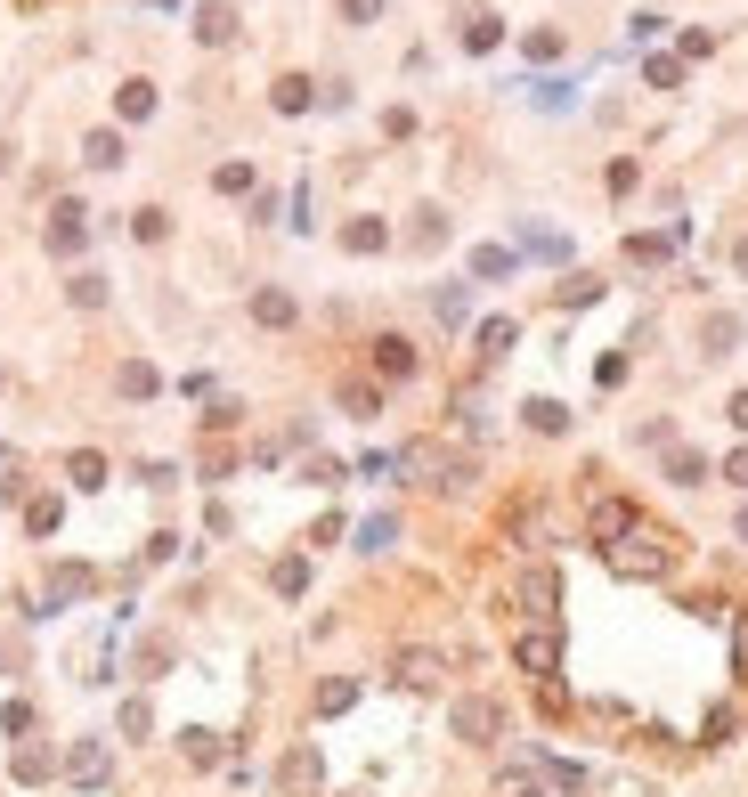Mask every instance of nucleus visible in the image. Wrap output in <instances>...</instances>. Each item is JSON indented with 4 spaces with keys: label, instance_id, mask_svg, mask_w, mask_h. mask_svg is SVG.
<instances>
[{
    "label": "nucleus",
    "instance_id": "f257e3e1",
    "mask_svg": "<svg viewBox=\"0 0 748 797\" xmlns=\"http://www.w3.org/2000/svg\"><path fill=\"white\" fill-rule=\"evenodd\" d=\"M594 554H602L618 578H675V562H683V537H675V529H659V521H635L618 545H594Z\"/></svg>",
    "mask_w": 748,
    "mask_h": 797
},
{
    "label": "nucleus",
    "instance_id": "f03ea898",
    "mask_svg": "<svg viewBox=\"0 0 748 797\" xmlns=\"http://www.w3.org/2000/svg\"><path fill=\"white\" fill-rule=\"evenodd\" d=\"M513 659H521L529 684H553V676H561V627H553V619H521V627H513Z\"/></svg>",
    "mask_w": 748,
    "mask_h": 797
},
{
    "label": "nucleus",
    "instance_id": "7ed1b4c3",
    "mask_svg": "<svg viewBox=\"0 0 748 797\" xmlns=\"http://www.w3.org/2000/svg\"><path fill=\"white\" fill-rule=\"evenodd\" d=\"M635 521H643L635 497H594V505H586V545H618Z\"/></svg>",
    "mask_w": 748,
    "mask_h": 797
},
{
    "label": "nucleus",
    "instance_id": "20e7f679",
    "mask_svg": "<svg viewBox=\"0 0 748 797\" xmlns=\"http://www.w3.org/2000/svg\"><path fill=\"white\" fill-rule=\"evenodd\" d=\"M513 602H521V619H553V602H561V578H553L545 562H529V570H521V586H513Z\"/></svg>",
    "mask_w": 748,
    "mask_h": 797
},
{
    "label": "nucleus",
    "instance_id": "39448f33",
    "mask_svg": "<svg viewBox=\"0 0 748 797\" xmlns=\"http://www.w3.org/2000/svg\"><path fill=\"white\" fill-rule=\"evenodd\" d=\"M366 350H374V375H383V383H407V375H415V366H423L407 334H374Z\"/></svg>",
    "mask_w": 748,
    "mask_h": 797
},
{
    "label": "nucleus",
    "instance_id": "423d86ee",
    "mask_svg": "<svg viewBox=\"0 0 748 797\" xmlns=\"http://www.w3.org/2000/svg\"><path fill=\"white\" fill-rule=\"evenodd\" d=\"M82 244H90V212L66 196V204L49 212V253H82Z\"/></svg>",
    "mask_w": 748,
    "mask_h": 797
},
{
    "label": "nucleus",
    "instance_id": "0eeeda50",
    "mask_svg": "<svg viewBox=\"0 0 748 797\" xmlns=\"http://www.w3.org/2000/svg\"><path fill=\"white\" fill-rule=\"evenodd\" d=\"M496 732H505L496 700H456V741H496Z\"/></svg>",
    "mask_w": 748,
    "mask_h": 797
},
{
    "label": "nucleus",
    "instance_id": "6e6552de",
    "mask_svg": "<svg viewBox=\"0 0 748 797\" xmlns=\"http://www.w3.org/2000/svg\"><path fill=\"white\" fill-rule=\"evenodd\" d=\"M440 676H448L440 651H399V684H407V692H440Z\"/></svg>",
    "mask_w": 748,
    "mask_h": 797
},
{
    "label": "nucleus",
    "instance_id": "1a4fd4ad",
    "mask_svg": "<svg viewBox=\"0 0 748 797\" xmlns=\"http://www.w3.org/2000/svg\"><path fill=\"white\" fill-rule=\"evenodd\" d=\"M521 423H529L537 440H561V432H570V407H561V399H545V391H537V399H521Z\"/></svg>",
    "mask_w": 748,
    "mask_h": 797
},
{
    "label": "nucleus",
    "instance_id": "9d476101",
    "mask_svg": "<svg viewBox=\"0 0 748 797\" xmlns=\"http://www.w3.org/2000/svg\"><path fill=\"white\" fill-rule=\"evenodd\" d=\"M732 350H740V318H732V310H708V318H700V358H732Z\"/></svg>",
    "mask_w": 748,
    "mask_h": 797
},
{
    "label": "nucleus",
    "instance_id": "9b49d317",
    "mask_svg": "<svg viewBox=\"0 0 748 797\" xmlns=\"http://www.w3.org/2000/svg\"><path fill=\"white\" fill-rule=\"evenodd\" d=\"M196 41H204V49H228V41H236V9H228V0H204V9H196Z\"/></svg>",
    "mask_w": 748,
    "mask_h": 797
},
{
    "label": "nucleus",
    "instance_id": "f8f14e48",
    "mask_svg": "<svg viewBox=\"0 0 748 797\" xmlns=\"http://www.w3.org/2000/svg\"><path fill=\"white\" fill-rule=\"evenodd\" d=\"M293 318H301V310H293V293H277V285H261V293H253V326H269V334H277V326H293Z\"/></svg>",
    "mask_w": 748,
    "mask_h": 797
},
{
    "label": "nucleus",
    "instance_id": "ddd939ff",
    "mask_svg": "<svg viewBox=\"0 0 748 797\" xmlns=\"http://www.w3.org/2000/svg\"><path fill=\"white\" fill-rule=\"evenodd\" d=\"M513 334H521L513 318H488V326L472 334V350H480V366H496V358H505V350H513Z\"/></svg>",
    "mask_w": 748,
    "mask_h": 797
},
{
    "label": "nucleus",
    "instance_id": "4468645a",
    "mask_svg": "<svg viewBox=\"0 0 748 797\" xmlns=\"http://www.w3.org/2000/svg\"><path fill=\"white\" fill-rule=\"evenodd\" d=\"M708 472H716V464H708L700 448H667V480H675V488H700Z\"/></svg>",
    "mask_w": 748,
    "mask_h": 797
},
{
    "label": "nucleus",
    "instance_id": "2eb2a0df",
    "mask_svg": "<svg viewBox=\"0 0 748 797\" xmlns=\"http://www.w3.org/2000/svg\"><path fill=\"white\" fill-rule=\"evenodd\" d=\"M269 106H277V114H309V106H318V82H301V74H285V82L269 90Z\"/></svg>",
    "mask_w": 748,
    "mask_h": 797
},
{
    "label": "nucleus",
    "instance_id": "dca6fc26",
    "mask_svg": "<svg viewBox=\"0 0 748 797\" xmlns=\"http://www.w3.org/2000/svg\"><path fill=\"white\" fill-rule=\"evenodd\" d=\"M399 545V513H374V521H358V554H391Z\"/></svg>",
    "mask_w": 748,
    "mask_h": 797
},
{
    "label": "nucleus",
    "instance_id": "f3484780",
    "mask_svg": "<svg viewBox=\"0 0 748 797\" xmlns=\"http://www.w3.org/2000/svg\"><path fill=\"white\" fill-rule=\"evenodd\" d=\"M318 773H326V765H318V749H293V757H285V773H277V781H285V789H301V797H309V789H318Z\"/></svg>",
    "mask_w": 748,
    "mask_h": 797
},
{
    "label": "nucleus",
    "instance_id": "a211bd4d",
    "mask_svg": "<svg viewBox=\"0 0 748 797\" xmlns=\"http://www.w3.org/2000/svg\"><path fill=\"white\" fill-rule=\"evenodd\" d=\"M179 749H187V765H220V732L187 724V732H179Z\"/></svg>",
    "mask_w": 748,
    "mask_h": 797
},
{
    "label": "nucleus",
    "instance_id": "6ab92c4d",
    "mask_svg": "<svg viewBox=\"0 0 748 797\" xmlns=\"http://www.w3.org/2000/svg\"><path fill=\"white\" fill-rule=\"evenodd\" d=\"M342 244H350V253H383L391 228H383V220H350V228H342Z\"/></svg>",
    "mask_w": 748,
    "mask_h": 797
},
{
    "label": "nucleus",
    "instance_id": "aec40b11",
    "mask_svg": "<svg viewBox=\"0 0 748 797\" xmlns=\"http://www.w3.org/2000/svg\"><path fill=\"white\" fill-rule=\"evenodd\" d=\"M155 391H163V375H155L147 358H131V366H122V399H155Z\"/></svg>",
    "mask_w": 748,
    "mask_h": 797
},
{
    "label": "nucleus",
    "instance_id": "412c9836",
    "mask_svg": "<svg viewBox=\"0 0 748 797\" xmlns=\"http://www.w3.org/2000/svg\"><path fill=\"white\" fill-rule=\"evenodd\" d=\"M114 106H122V122H147V114H155V82H122Z\"/></svg>",
    "mask_w": 748,
    "mask_h": 797
},
{
    "label": "nucleus",
    "instance_id": "4be33fe9",
    "mask_svg": "<svg viewBox=\"0 0 748 797\" xmlns=\"http://www.w3.org/2000/svg\"><path fill=\"white\" fill-rule=\"evenodd\" d=\"M496 41H505V25H496L488 9H472V17H464V49H496Z\"/></svg>",
    "mask_w": 748,
    "mask_h": 797
},
{
    "label": "nucleus",
    "instance_id": "5701e85b",
    "mask_svg": "<svg viewBox=\"0 0 748 797\" xmlns=\"http://www.w3.org/2000/svg\"><path fill=\"white\" fill-rule=\"evenodd\" d=\"M521 253H537V261H570V236H553V228H529V236H521Z\"/></svg>",
    "mask_w": 748,
    "mask_h": 797
},
{
    "label": "nucleus",
    "instance_id": "b1692460",
    "mask_svg": "<svg viewBox=\"0 0 748 797\" xmlns=\"http://www.w3.org/2000/svg\"><path fill=\"white\" fill-rule=\"evenodd\" d=\"M269 586H277V594H285V602H293V594H301V586H309V562H301V554H285V562H277V570H269Z\"/></svg>",
    "mask_w": 748,
    "mask_h": 797
},
{
    "label": "nucleus",
    "instance_id": "393cba45",
    "mask_svg": "<svg viewBox=\"0 0 748 797\" xmlns=\"http://www.w3.org/2000/svg\"><path fill=\"white\" fill-rule=\"evenodd\" d=\"M66 773H74V781H106V749H98V741H82V749L66 757Z\"/></svg>",
    "mask_w": 748,
    "mask_h": 797
},
{
    "label": "nucleus",
    "instance_id": "a878e982",
    "mask_svg": "<svg viewBox=\"0 0 748 797\" xmlns=\"http://www.w3.org/2000/svg\"><path fill=\"white\" fill-rule=\"evenodd\" d=\"M342 407L366 423V415H383V391H374V383H342Z\"/></svg>",
    "mask_w": 748,
    "mask_h": 797
},
{
    "label": "nucleus",
    "instance_id": "bb28decb",
    "mask_svg": "<svg viewBox=\"0 0 748 797\" xmlns=\"http://www.w3.org/2000/svg\"><path fill=\"white\" fill-rule=\"evenodd\" d=\"M131 236H139V244H163V236H171V212H155V204L131 212Z\"/></svg>",
    "mask_w": 748,
    "mask_h": 797
},
{
    "label": "nucleus",
    "instance_id": "cd10ccee",
    "mask_svg": "<svg viewBox=\"0 0 748 797\" xmlns=\"http://www.w3.org/2000/svg\"><path fill=\"white\" fill-rule=\"evenodd\" d=\"M66 472H74V488H106V456H98V448H82Z\"/></svg>",
    "mask_w": 748,
    "mask_h": 797
},
{
    "label": "nucleus",
    "instance_id": "c85d7f7f",
    "mask_svg": "<svg viewBox=\"0 0 748 797\" xmlns=\"http://www.w3.org/2000/svg\"><path fill=\"white\" fill-rule=\"evenodd\" d=\"M57 513H66L57 497H33V505H25V529H33V537H49V529H57Z\"/></svg>",
    "mask_w": 748,
    "mask_h": 797
},
{
    "label": "nucleus",
    "instance_id": "c756f323",
    "mask_svg": "<svg viewBox=\"0 0 748 797\" xmlns=\"http://www.w3.org/2000/svg\"><path fill=\"white\" fill-rule=\"evenodd\" d=\"M82 155H90L98 171H114V163H122V139H114V131H90V147H82Z\"/></svg>",
    "mask_w": 748,
    "mask_h": 797
},
{
    "label": "nucleus",
    "instance_id": "7c9ffc66",
    "mask_svg": "<svg viewBox=\"0 0 748 797\" xmlns=\"http://www.w3.org/2000/svg\"><path fill=\"white\" fill-rule=\"evenodd\" d=\"M505 269H513L505 244H480V253H472V277H505Z\"/></svg>",
    "mask_w": 748,
    "mask_h": 797
},
{
    "label": "nucleus",
    "instance_id": "2f4dec72",
    "mask_svg": "<svg viewBox=\"0 0 748 797\" xmlns=\"http://www.w3.org/2000/svg\"><path fill=\"white\" fill-rule=\"evenodd\" d=\"M732 724H740V708H732V700H724V708H708V749H724V741H732Z\"/></svg>",
    "mask_w": 748,
    "mask_h": 797
},
{
    "label": "nucleus",
    "instance_id": "473e14b6",
    "mask_svg": "<svg viewBox=\"0 0 748 797\" xmlns=\"http://www.w3.org/2000/svg\"><path fill=\"white\" fill-rule=\"evenodd\" d=\"M66 293H74V301H82V310H98V301H106V277H98V269H82V277H74V285H66Z\"/></svg>",
    "mask_w": 748,
    "mask_h": 797
},
{
    "label": "nucleus",
    "instance_id": "72a5a7b5",
    "mask_svg": "<svg viewBox=\"0 0 748 797\" xmlns=\"http://www.w3.org/2000/svg\"><path fill=\"white\" fill-rule=\"evenodd\" d=\"M358 700V684H318V716H342Z\"/></svg>",
    "mask_w": 748,
    "mask_h": 797
},
{
    "label": "nucleus",
    "instance_id": "f704fd0d",
    "mask_svg": "<svg viewBox=\"0 0 748 797\" xmlns=\"http://www.w3.org/2000/svg\"><path fill=\"white\" fill-rule=\"evenodd\" d=\"M440 236H448V220H440V212H415V253H431Z\"/></svg>",
    "mask_w": 748,
    "mask_h": 797
},
{
    "label": "nucleus",
    "instance_id": "c9c22d12",
    "mask_svg": "<svg viewBox=\"0 0 748 797\" xmlns=\"http://www.w3.org/2000/svg\"><path fill=\"white\" fill-rule=\"evenodd\" d=\"M464 310H472V293H464V285H440V318L464 326Z\"/></svg>",
    "mask_w": 748,
    "mask_h": 797
},
{
    "label": "nucleus",
    "instance_id": "e433bc0d",
    "mask_svg": "<svg viewBox=\"0 0 748 797\" xmlns=\"http://www.w3.org/2000/svg\"><path fill=\"white\" fill-rule=\"evenodd\" d=\"M732 676H748V602H740V619H732Z\"/></svg>",
    "mask_w": 748,
    "mask_h": 797
},
{
    "label": "nucleus",
    "instance_id": "4c0bfd02",
    "mask_svg": "<svg viewBox=\"0 0 748 797\" xmlns=\"http://www.w3.org/2000/svg\"><path fill=\"white\" fill-rule=\"evenodd\" d=\"M643 74H651V90H675V82H683V66H675V57H651Z\"/></svg>",
    "mask_w": 748,
    "mask_h": 797
},
{
    "label": "nucleus",
    "instance_id": "58836bf2",
    "mask_svg": "<svg viewBox=\"0 0 748 797\" xmlns=\"http://www.w3.org/2000/svg\"><path fill=\"white\" fill-rule=\"evenodd\" d=\"M716 472H724V480H732V488H748V440H740V448H732V456H724V464H716Z\"/></svg>",
    "mask_w": 748,
    "mask_h": 797
},
{
    "label": "nucleus",
    "instance_id": "ea45409f",
    "mask_svg": "<svg viewBox=\"0 0 748 797\" xmlns=\"http://www.w3.org/2000/svg\"><path fill=\"white\" fill-rule=\"evenodd\" d=\"M383 17V0H342V25H374Z\"/></svg>",
    "mask_w": 748,
    "mask_h": 797
},
{
    "label": "nucleus",
    "instance_id": "a19ab883",
    "mask_svg": "<svg viewBox=\"0 0 748 797\" xmlns=\"http://www.w3.org/2000/svg\"><path fill=\"white\" fill-rule=\"evenodd\" d=\"M724 423H732V432L748 440V391H732V399H724Z\"/></svg>",
    "mask_w": 748,
    "mask_h": 797
},
{
    "label": "nucleus",
    "instance_id": "79ce46f5",
    "mask_svg": "<svg viewBox=\"0 0 748 797\" xmlns=\"http://www.w3.org/2000/svg\"><path fill=\"white\" fill-rule=\"evenodd\" d=\"M732 537H740V554H748V505H740V513H732Z\"/></svg>",
    "mask_w": 748,
    "mask_h": 797
},
{
    "label": "nucleus",
    "instance_id": "37998d69",
    "mask_svg": "<svg viewBox=\"0 0 748 797\" xmlns=\"http://www.w3.org/2000/svg\"><path fill=\"white\" fill-rule=\"evenodd\" d=\"M732 269H740V277H748V236H740V244H732Z\"/></svg>",
    "mask_w": 748,
    "mask_h": 797
}]
</instances>
